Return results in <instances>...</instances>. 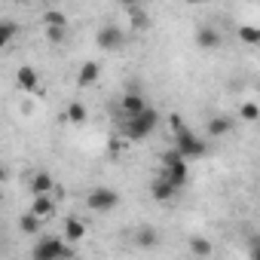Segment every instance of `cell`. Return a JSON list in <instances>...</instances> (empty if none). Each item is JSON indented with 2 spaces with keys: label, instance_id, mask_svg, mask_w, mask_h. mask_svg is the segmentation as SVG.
<instances>
[{
  "label": "cell",
  "instance_id": "7",
  "mask_svg": "<svg viewBox=\"0 0 260 260\" xmlns=\"http://www.w3.org/2000/svg\"><path fill=\"white\" fill-rule=\"evenodd\" d=\"M31 193H34V196H52V193H55V178H52L49 172H43V169L34 172V175H31Z\"/></svg>",
  "mask_w": 260,
  "mask_h": 260
},
{
  "label": "cell",
  "instance_id": "11",
  "mask_svg": "<svg viewBox=\"0 0 260 260\" xmlns=\"http://www.w3.org/2000/svg\"><path fill=\"white\" fill-rule=\"evenodd\" d=\"M196 43H199V49H220V31L211 25H199Z\"/></svg>",
  "mask_w": 260,
  "mask_h": 260
},
{
  "label": "cell",
  "instance_id": "1",
  "mask_svg": "<svg viewBox=\"0 0 260 260\" xmlns=\"http://www.w3.org/2000/svg\"><path fill=\"white\" fill-rule=\"evenodd\" d=\"M159 125V113L153 107H144L138 116H128L122 122V132H125V141H144L153 128Z\"/></svg>",
  "mask_w": 260,
  "mask_h": 260
},
{
  "label": "cell",
  "instance_id": "20",
  "mask_svg": "<svg viewBox=\"0 0 260 260\" xmlns=\"http://www.w3.org/2000/svg\"><path fill=\"white\" fill-rule=\"evenodd\" d=\"M239 119H242V122H257V119H260V107H257L254 101H242V107H239Z\"/></svg>",
  "mask_w": 260,
  "mask_h": 260
},
{
  "label": "cell",
  "instance_id": "13",
  "mask_svg": "<svg viewBox=\"0 0 260 260\" xmlns=\"http://www.w3.org/2000/svg\"><path fill=\"white\" fill-rule=\"evenodd\" d=\"M61 119H64V122H71V125H83V122L89 119V110H86V104H83V101H71V104L64 107Z\"/></svg>",
  "mask_w": 260,
  "mask_h": 260
},
{
  "label": "cell",
  "instance_id": "14",
  "mask_svg": "<svg viewBox=\"0 0 260 260\" xmlns=\"http://www.w3.org/2000/svg\"><path fill=\"white\" fill-rule=\"evenodd\" d=\"M98 77H101V64L98 61H83L80 64V74H77V83L80 86H92Z\"/></svg>",
  "mask_w": 260,
  "mask_h": 260
},
{
  "label": "cell",
  "instance_id": "24",
  "mask_svg": "<svg viewBox=\"0 0 260 260\" xmlns=\"http://www.w3.org/2000/svg\"><path fill=\"white\" fill-rule=\"evenodd\" d=\"M46 40H49V43H64V40H68V25L46 28Z\"/></svg>",
  "mask_w": 260,
  "mask_h": 260
},
{
  "label": "cell",
  "instance_id": "25",
  "mask_svg": "<svg viewBox=\"0 0 260 260\" xmlns=\"http://www.w3.org/2000/svg\"><path fill=\"white\" fill-rule=\"evenodd\" d=\"M0 181H7V169L4 166H0Z\"/></svg>",
  "mask_w": 260,
  "mask_h": 260
},
{
  "label": "cell",
  "instance_id": "9",
  "mask_svg": "<svg viewBox=\"0 0 260 260\" xmlns=\"http://www.w3.org/2000/svg\"><path fill=\"white\" fill-rule=\"evenodd\" d=\"M159 178H162V181H169L175 190H181V187L187 184V162H184V159H178L175 166L162 169V172H159Z\"/></svg>",
  "mask_w": 260,
  "mask_h": 260
},
{
  "label": "cell",
  "instance_id": "10",
  "mask_svg": "<svg viewBox=\"0 0 260 260\" xmlns=\"http://www.w3.org/2000/svg\"><path fill=\"white\" fill-rule=\"evenodd\" d=\"M28 214H34L40 223L43 220H49L52 214H55V196H34V202H31V211Z\"/></svg>",
  "mask_w": 260,
  "mask_h": 260
},
{
  "label": "cell",
  "instance_id": "22",
  "mask_svg": "<svg viewBox=\"0 0 260 260\" xmlns=\"http://www.w3.org/2000/svg\"><path fill=\"white\" fill-rule=\"evenodd\" d=\"M19 230H22L25 236H40V220H37L34 214H22V220H19Z\"/></svg>",
  "mask_w": 260,
  "mask_h": 260
},
{
  "label": "cell",
  "instance_id": "6",
  "mask_svg": "<svg viewBox=\"0 0 260 260\" xmlns=\"http://www.w3.org/2000/svg\"><path fill=\"white\" fill-rule=\"evenodd\" d=\"M95 40H98V46H101V49L113 52V49H122L125 34H122V28H119V25H101V28H98V34H95Z\"/></svg>",
  "mask_w": 260,
  "mask_h": 260
},
{
  "label": "cell",
  "instance_id": "19",
  "mask_svg": "<svg viewBox=\"0 0 260 260\" xmlns=\"http://www.w3.org/2000/svg\"><path fill=\"white\" fill-rule=\"evenodd\" d=\"M187 248H190V251H193L196 257H211V242H208L205 236H190Z\"/></svg>",
  "mask_w": 260,
  "mask_h": 260
},
{
  "label": "cell",
  "instance_id": "4",
  "mask_svg": "<svg viewBox=\"0 0 260 260\" xmlns=\"http://www.w3.org/2000/svg\"><path fill=\"white\" fill-rule=\"evenodd\" d=\"M86 205H89V211H113L119 205V193L113 187H95V190H89Z\"/></svg>",
  "mask_w": 260,
  "mask_h": 260
},
{
  "label": "cell",
  "instance_id": "8",
  "mask_svg": "<svg viewBox=\"0 0 260 260\" xmlns=\"http://www.w3.org/2000/svg\"><path fill=\"white\" fill-rule=\"evenodd\" d=\"M86 233H89V226H86V220H80V217H64V242L68 245H77V242H83L86 239Z\"/></svg>",
  "mask_w": 260,
  "mask_h": 260
},
{
  "label": "cell",
  "instance_id": "23",
  "mask_svg": "<svg viewBox=\"0 0 260 260\" xmlns=\"http://www.w3.org/2000/svg\"><path fill=\"white\" fill-rule=\"evenodd\" d=\"M40 22H43L46 28H55V25H68V16H64L61 10H46Z\"/></svg>",
  "mask_w": 260,
  "mask_h": 260
},
{
  "label": "cell",
  "instance_id": "5",
  "mask_svg": "<svg viewBox=\"0 0 260 260\" xmlns=\"http://www.w3.org/2000/svg\"><path fill=\"white\" fill-rule=\"evenodd\" d=\"M16 89H19V92H28V95H43V83H40L37 68L22 64V68L16 71Z\"/></svg>",
  "mask_w": 260,
  "mask_h": 260
},
{
  "label": "cell",
  "instance_id": "18",
  "mask_svg": "<svg viewBox=\"0 0 260 260\" xmlns=\"http://www.w3.org/2000/svg\"><path fill=\"white\" fill-rule=\"evenodd\" d=\"M16 37H19V25L4 19V22H0V49H7V46L16 40Z\"/></svg>",
  "mask_w": 260,
  "mask_h": 260
},
{
  "label": "cell",
  "instance_id": "15",
  "mask_svg": "<svg viewBox=\"0 0 260 260\" xmlns=\"http://www.w3.org/2000/svg\"><path fill=\"white\" fill-rule=\"evenodd\" d=\"M135 245H138V248H144V251H150V248H156V245H159V233H156L153 226H141V230L135 233Z\"/></svg>",
  "mask_w": 260,
  "mask_h": 260
},
{
  "label": "cell",
  "instance_id": "2",
  "mask_svg": "<svg viewBox=\"0 0 260 260\" xmlns=\"http://www.w3.org/2000/svg\"><path fill=\"white\" fill-rule=\"evenodd\" d=\"M205 150H208V144L193 132V128H187V125H181L178 132H175V153L187 162V159H196V156H205Z\"/></svg>",
  "mask_w": 260,
  "mask_h": 260
},
{
  "label": "cell",
  "instance_id": "17",
  "mask_svg": "<svg viewBox=\"0 0 260 260\" xmlns=\"http://www.w3.org/2000/svg\"><path fill=\"white\" fill-rule=\"evenodd\" d=\"M230 128H233V119L230 116H211L208 119V135L211 138H223Z\"/></svg>",
  "mask_w": 260,
  "mask_h": 260
},
{
  "label": "cell",
  "instance_id": "12",
  "mask_svg": "<svg viewBox=\"0 0 260 260\" xmlns=\"http://www.w3.org/2000/svg\"><path fill=\"white\" fill-rule=\"evenodd\" d=\"M144 107H147V101H144L141 92H125V95H122V113H125V119H128V116H138Z\"/></svg>",
  "mask_w": 260,
  "mask_h": 260
},
{
  "label": "cell",
  "instance_id": "16",
  "mask_svg": "<svg viewBox=\"0 0 260 260\" xmlns=\"http://www.w3.org/2000/svg\"><path fill=\"white\" fill-rule=\"evenodd\" d=\"M175 193H178V190H175V187H172L169 181H162V178H156V181L150 184V196H153L156 202H169V199H172Z\"/></svg>",
  "mask_w": 260,
  "mask_h": 260
},
{
  "label": "cell",
  "instance_id": "26",
  "mask_svg": "<svg viewBox=\"0 0 260 260\" xmlns=\"http://www.w3.org/2000/svg\"><path fill=\"white\" fill-rule=\"evenodd\" d=\"M71 260H83V257H71Z\"/></svg>",
  "mask_w": 260,
  "mask_h": 260
},
{
  "label": "cell",
  "instance_id": "21",
  "mask_svg": "<svg viewBox=\"0 0 260 260\" xmlns=\"http://www.w3.org/2000/svg\"><path fill=\"white\" fill-rule=\"evenodd\" d=\"M239 40L248 43V46L260 43V28H257V25H242V28H239Z\"/></svg>",
  "mask_w": 260,
  "mask_h": 260
},
{
  "label": "cell",
  "instance_id": "3",
  "mask_svg": "<svg viewBox=\"0 0 260 260\" xmlns=\"http://www.w3.org/2000/svg\"><path fill=\"white\" fill-rule=\"evenodd\" d=\"M71 257H74L71 245L55 236H43L31 251V260H71Z\"/></svg>",
  "mask_w": 260,
  "mask_h": 260
}]
</instances>
